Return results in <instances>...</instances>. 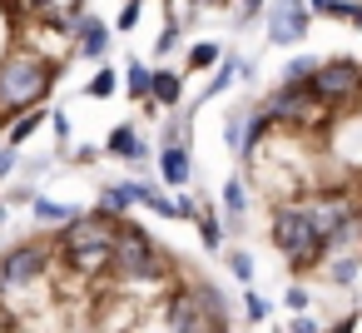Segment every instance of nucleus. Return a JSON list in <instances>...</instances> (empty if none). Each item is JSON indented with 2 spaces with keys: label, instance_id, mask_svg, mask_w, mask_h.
<instances>
[{
  "label": "nucleus",
  "instance_id": "5",
  "mask_svg": "<svg viewBox=\"0 0 362 333\" xmlns=\"http://www.w3.org/2000/svg\"><path fill=\"white\" fill-rule=\"evenodd\" d=\"M268 244H273V254L288 264L293 278L317 273V264H322V254H327V239L317 234V224H313L303 194L273 199V209H268Z\"/></svg>",
  "mask_w": 362,
  "mask_h": 333
},
{
  "label": "nucleus",
  "instance_id": "20",
  "mask_svg": "<svg viewBox=\"0 0 362 333\" xmlns=\"http://www.w3.org/2000/svg\"><path fill=\"white\" fill-rule=\"evenodd\" d=\"M45 120H50V110H40V105H30V110H21V115H16V120L6 125V145H16V149H25V145H30V135H35V130H40Z\"/></svg>",
  "mask_w": 362,
  "mask_h": 333
},
{
  "label": "nucleus",
  "instance_id": "24",
  "mask_svg": "<svg viewBox=\"0 0 362 333\" xmlns=\"http://www.w3.org/2000/svg\"><path fill=\"white\" fill-rule=\"evenodd\" d=\"M139 209H149L159 219H179V199L164 194V189H154V184H144V179H139Z\"/></svg>",
  "mask_w": 362,
  "mask_h": 333
},
{
  "label": "nucleus",
  "instance_id": "17",
  "mask_svg": "<svg viewBox=\"0 0 362 333\" xmlns=\"http://www.w3.org/2000/svg\"><path fill=\"white\" fill-rule=\"evenodd\" d=\"M149 75H154V65L139 60V55H129V60L119 65V90H124L134 105H144V100H149Z\"/></svg>",
  "mask_w": 362,
  "mask_h": 333
},
{
  "label": "nucleus",
  "instance_id": "7",
  "mask_svg": "<svg viewBox=\"0 0 362 333\" xmlns=\"http://www.w3.org/2000/svg\"><path fill=\"white\" fill-rule=\"evenodd\" d=\"M55 278V244L45 234L16 239L0 249V298H25Z\"/></svg>",
  "mask_w": 362,
  "mask_h": 333
},
{
  "label": "nucleus",
  "instance_id": "34",
  "mask_svg": "<svg viewBox=\"0 0 362 333\" xmlns=\"http://www.w3.org/2000/svg\"><path fill=\"white\" fill-rule=\"evenodd\" d=\"M322 328H327V323H317V318H313V313H308V308H303V313H293V318H288V333H322Z\"/></svg>",
  "mask_w": 362,
  "mask_h": 333
},
{
  "label": "nucleus",
  "instance_id": "32",
  "mask_svg": "<svg viewBox=\"0 0 362 333\" xmlns=\"http://www.w3.org/2000/svg\"><path fill=\"white\" fill-rule=\"evenodd\" d=\"M21 169V149L16 145H6V140H0V184H6L11 174Z\"/></svg>",
  "mask_w": 362,
  "mask_h": 333
},
{
  "label": "nucleus",
  "instance_id": "19",
  "mask_svg": "<svg viewBox=\"0 0 362 333\" xmlns=\"http://www.w3.org/2000/svg\"><path fill=\"white\" fill-rule=\"evenodd\" d=\"M194 229H199V244H204L209 254H223V244H228V229H223V214H218L214 204H199V214H194Z\"/></svg>",
  "mask_w": 362,
  "mask_h": 333
},
{
  "label": "nucleus",
  "instance_id": "14",
  "mask_svg": "<svg viewBox=\"0 0 362 333\" xmlns=\"http://www.w3.org/2000/svg\"><path fill=\"white\" fill-rule=\"evenodd\" d=\"M110 159H124V164H149V145H144V135L129 125V120H119L110 135H105V145H100Z\"/></svg>",
  "mask_w": 362,
  "mask_h": 333
},
{
  "label": "nucleus",
  "instance_id": "42",
  "mask_svg": "<svg viewBox=\"0 0 362 333\" xmlns=\"http://www.w3.org/2000/svg\"><path fill=\"white\" fill-rule=\"evenodd\" d=\"M357 244H362V204H357Z\"/></svg>",
  "mask_w": 362,
  "mask_h": 333
},
{
  "label": "nucleus",
  "instance_id": "13",
  "mask_svg": "<svg viewBox=\"0 0 362 333\" xmlns=\"http://www.w3.org/2000/svg\"><path fill=\"white\" fill-rule=\"evenodd\" d=\"M317 278L332 288H352L362 278V249H327L317 264Z\"/></svg>",
  "mask_w": 362,
  "mask_h": 333
},
{
  "label": "nucleus",
  "instance_id": "36",
  "mask_svg": "<svg viewBox=\"0 0 362 333\" xmlns=\"http://www.w3.org/2000/svg\"><path fill=\"white\" fill-rule=\"evenodd\" d=\"M50 130H55V140H60V149L70 145V115L65 110H50Z\"/></svg>",
  "mask_w": 362,
  "mask_h": 333
},
{
  "label": "nucleus",
  "instance_id": "21",
  "mask_svg": "<svg viewBox=\"0 0 362 333\" xmlns=\"http://www.w3.org/2000/svg\"><path fill=\"white\" fill-rule=\"evenodd\" d=\"M179 45H184V21H179L174 6H164V30H159V40H154V60H169Z\"/></svg>",
  "mask_w": 362,
  "mask_h": 333
},
{
  "label": "nucleus",
  "instance_id": "44",
  "mask_svg": "<svg viewBox=\"0 0 362 333\" xmlns=\"http://www.w3.org/2000/svg\"><path fill=\"white\" fill-rule=\"evenodd\" d=\"M357 105H362V95H357Z\"/></svg>",
  "mask_w": 362,
  "mask_h": 333
},
{
  "label": "nucleus",
  "instance_id": "33",
  "mask_svg": "<svg viewBox=\"0 0 362 333\" xmlns=\"http://www.w3.org/2000/svg\"><path fill=\"white\" fill-rule=\"evenodd\" d=\"M65 149H70V164H100V154H105L100 145H65Z\"/></svg>",
  "mask_w": 362,
  "mask_h": 333
},
{
  "label": "nucleus",
  "instance_id": "2",
  "mask_svg": "<svg viewBox=\"0 0 362 333\" xmlns=\"http://www.w3.org/2000/svg\"><path fill=\"white\" fill-rule=\"evenodd\" d=\"M174 278H179V264L159 249V239L134 214H124L119 229H115V264H110V283L105 288H115L124 298H139V293L159 298Z\"/></svg>",
  "mask_w": 362,
  "mask_h": 333
},
{
  "label": "nucleus",
  "instance_id": "43",
  "mask_svg": "<svg viewBox=\"0 0 362 333\" xmlns=\"http://www.w3.org/2000/svg\"><path fill=\"white\" fill-rule=\"evenodd\" d=\"M134 6H144V0H134Z\"/></svg>",
  "mask_w": 362,
  "mask_h": 333
},
{
  "label": "nucleus",
  "instance_id": "28",
  "mask_svg": "<svg viewBox=\"0 0 362 333\" xmlns=\"http://www.w3.org/2000/svg\"><path fill=\"white\" fill-rule=\"evenodd\" d=\"M238 308H243V323L263 328V323H268V308H273V303H268L263 293H253V283H243V303H238Z\"/></svg>",
  "mask_w": 362,
  "mask_h": 333
},
{
  "label": "nucleus",
  "instance_id": "37",
  "mask_svg": "<svg viewBox=\"0 0 362 333\" xmlns=\"http://www.w3.org/2000/svg\"><path fill=\"white\" fill-rule=\"evenodd\" d=\"M35 194H40V189H35V184H16V189H6V204H11V209H16V204H30V199H35Z\"/></svg>",
  "mask_w": 362,
  "mask_h": 333
},
{
  "label": "nucleus",
  "instance_id": "35",
  "mask_svg": "<svg viewBox=\"0 0 362 333\" xmlns=\"http://www.w3.org/2000/svg\"><path fill=\"white\" fill-rule=\"evenodd\" d=\"M263 6H268V0H233V16L248 26V21H258V16H263Z\"/></svg>",
  "mask_w": 362,
  "mask_h": 333
},
{
  "label": "nucleus",
  "instance_id": "30",
  "mask_svg": "<svg viewBox=\"0 0 362 333\" xmlns=\"http://www.w3.org/2000/svg\"><path fill=\"white\" fill-rule=\"evenodd\" d=\"M283 308H293V313L313 308V293H308V283H298V278H293V283L283 288Z\"/></svg>",
  "mask_w": 362,
  "mask_h": 333
},
{
  "label": "nucleus",
  "instance_id": "29",
  "mask_svg": "<svg viewBox=\"0 0 362 333\" xmlns=\"http://www.w3.org/2000/svg\"><path fill=\"white\" fill-rule=\"evenodd\" d=\"M139 11H144V6L124 0V6H119V16H115V35H124V40H129V35H134V26H139Z\"/></svg>",
  "mask_w": 362,
  "mask_h": 333
},
{
  "label": "nucleus",
  "instance_id": "31",
  "mask_svg": "<svg viewBox=\"0 0 362 333\" xmlns=\"http://www.w3.org/2000/svg\"><path fill=\"white\" fill-rule=\"evenodd\" d=\"M317 70V55H293L288 65H283V80H308Z\"/></svg>",
  "mask_w": 362,
  "mask_h": 333
},
{
  "label": "nucleus",
  "instance_id": "1",
  "mask_svg": "<svg viewBox=\"0 0 362 333\" xmlns=\"http://www.w3.org/2000/svg\"><path fill=\"white\" fill-rule=\"evenodd\" d=\"M115 229L119 219H110L105 209H80L75 219H65L50 244H55V273L65 278V288L85 293L110 283V264H115Z\"/></svg>",
  "mask_w": 362,
  "mask_h": 333
},
{
  "label": "nucleus",
  "instance_id": "4",
  "mask_svg": "<svg viewBox=\"0 0 362 333\" xmlns=\"http://www.w3.org/2000/svg\"><path fill=\"white\" fill-rule=\"evenodd\" d=\"M154 328H174V333H223V328H233L238 318L228 313L233 303H228V293L218 288V283H204V278H189V273H179L159 298H154Z\"/></svg>",
  "mask_w": 362,
  "mask_h": 333
},
{
  "label": "nucleus",
  "instance_id": "18",
  "mask_svg": "<svg viewBox=\"0 0 362 333\" xmlns=\"http://www.w3.org/2000/svg\"><path fill=\"white\" fill-rule=\"evenodd\" d=\"M238 65H243V55H218V65H214V75H209V85H204V95H199V105H209V100H218V95H228L233 85H238Z\"/></svg>",
  "mask_w": 362,
  "mask_h": 333
},
{
  "label": "nucleus",
  "instance_id": "11",
  "mask_svg": "<svg viewBox=\"0 0 362 333\" xmlns=\"http://www.w3.org/2000/svg\"><path fill=\"white\" fill-rule=\"evenodd\" d=\"M159 179H164L169 189H189V179H194L189 140H164V145H159Z\"/></svg>",
  "mask_w": 362,
  "mask_h": 333
},
{
  "label": "nucleus",
  "instance_id": "26",
  "mask_svg": "<svg viewBox=\"0 0 362 333\" xmlns=\"http://www.w3.org/2000/svg\"><path fill=\"white\" fill-rule=\"evenodd\" d=\"M85 95H90V100H115V95H119V70H110V65L100 60V70H95L90 85H85Z\"/></svg>",
  "mask_w": 362,
  "mask_h": 333
},
{
  "label": "nucleus",
  "instance_id": "25",
  "mask_svg": "<svg viewBox=\"0 0 362 333\" xmlns=\"http://www.w3.org/2000/svg\"><path fill=\"white\" fill-rule=\"evenodd\" d=\"M243 125H248V105L223 110V145H228V154H233V159L243 154Z\"/></svg>",
  "mask_w": 362,
  "mask_h": 333
},
{
  "label": "nucleus",
  "instance_id": "39",
  "mask_svg": "<svg viewBox=\"0 0 362 333\" xmlns=\"http://www.w3.org/2000/svg\"><path fill=\"white\" fill-rule=\"evenodd\" d=\"M357 323H362V313H342L332 328H337V333H347V328H357Z\"/></svg>",
  "mask_w": 362,
  "mask_h": 333
},
{
  "label": "nucleus",
  "instance_id": "3",
  "mask_svg": "<svg viewBox=\"0 0 362 333\" xmlns=\"http://www.w3.org/2000/svg\"><path fill=\"white\" fill-rule=\"evenodd\" d=\"M60 80H65V60H50L30 40H11L0 50V135L21 110L45 105Z\"/></svg>",
  "mask_w": 362,
  "mask_h": 333
},
{
  "label": "nucleus",
  "instance_id": "38",
  "mask_svg": "<svg viewBox=\"0 0 362 333\" xmlns=\"http://www.w3.org/2000/svg\"><path fill=\"white\" fill-rule=\"evenodd\" d=\"M50 164H55V154H35V159H21V169H25L30 179H35V174H45Z\"/></svg>",
  "mask_w": 362,
  "mask_h": 333
},
{
  "label": "nucleus",
  "instance_id": "23",
  "mask_svg": "<svg viewBox=\"0 0 362 333\" xmlns=\"http://www.w3.org/2000/svg\"><path fill=\"white\" fill-rule=\"evenodd\" d=\"M25 209H30V219H35V224H65V219H75V214H80L75 204H60V199H50V194H35Z\"/></svg>",
  "mask_w": 362,
  "mask_h": 333
},
{
  "label": "nucleus",
  "instance_id": "22",
  "mask_svg": "<svg viewBox=\"0 0 362 333\" xmlns=\"http://www.w3.org/2000/svg\"><path fill=\"white\" fill-rule=\"evenodd\" d=\"M218 55H223L218 40H194L189 55H184V75H209V70L218 65Z\"/></svg>",
  "mask_w": 362,
  "mask_h": 333
},
{
  "label": "nucleus",
  "instance_id": "12",
  "mask_svg": "<svg viewBox=\"0 0 362 333\" xmlns=\"http://www.w3.org/2000/svg\"><path fill=\"white\" fill-rule=\"evenodd\" d=\"M218 204H223V229H228V234H243L248 209H253L248 179H243V174H228V179H223V189H218Z\"/></svg>",
  "mask_w": 362,
  "mask_h": 333
},
{
  "label": "nucleus",
  "instance_id": "6",
  "mask_svg": "<svg viewBox=\"0 0 362 333\" xmlns=\"http://www.w3.org/2000/svg\"><path fill=\"white\" fill-rule=\"evenodd\" d=\"M258 105L273 120V130H283V135H322L337 115L308 80H278V90H268Z\"/></svg>",
  "mask_w": 362,
  "mask_h": 333
},
{
  "label": "nucleus",
  "instance_id": "10",
  "mask_svg": "<svg viewBox=\"0 0 362 333\" xmlns=\"http://www.w3.org/2000/svg\"><path fill=\"white\" fill-rule=\"evenodd\" d=\"M110 40H115V26H105L95 11H85V16L75 21V30H70L75 55H80V60H90V65H100V60L110 55Z\"/></svg>",
  "mask_w": 362,
  "mask_h": 333
},
{
  "label": "nucleus",
  "instance_id": "8",
  "mask_svg": "<svg viewBox=\"0 0 362 333\" xmlns=\"http://www.w3.org/2000/svg\"><path fill=\"white\" fill-rule=\"evenodd\" d=\"M308 85H313L332 110H347V105H357V95H362V60H352V55L317 60V70L308 75Z\"/></svg>",
  "mask_w": 362,
  "mask_h": 333
},
{
  "label": "nucleus",
  "instance_id": "9",
  "mask_svg": "<svg viewBox=\"0 0 362 333\" xmlns=\"http://www.w3.org/2000/svg\"><path fill=\"white\" fill-rule=\"evenodd\" d=\"M313 11H308V0H268L263 6V40L273 45V50H288V45H303L308 35H313Z\"/></svg>",
  "mask_w": 362,
  "mask_h": 333
},
{
  "label": "nucleus",
  "instance_id": "46",
  "mask_svg": "<svg viewBox=\"0 0 362 333\" xmlns=\"http://www.w3.org/2000/svg\"><path fill=\"white\" fill-rule=\"evenodd\" d=\"M0 303H6V298H0Z\"/></svg>",
  "mask_w": 362,
  "mask_h": 333
},
{
  "label": "nucleus",
  "instance_id": "16",
  "mask_svg": "<svg viewBox=\"0 0 362 333\" xmlns=\"http://www.w3.org/2000/svg\"><path fill=\"white\" fill-rule=\"evenodd\" d=\"M95 209H105L110 219H124V214H134L139 209V179H119V184H105L100 189V204Z\"/></svg>",
  "mask_w": 362,
  "mask_h": 333
},
{
  "label": "nucleus",
  "instance_id": "15",
  "mask_svg": "<svg viewBox=\"0 0 362 333\" xmlns=\"http://www.w3.org/2000/svg\"><path fill=\"white\" fill-rule=\"evenodd\" d=\"M149 100H154L159 110H174V105H184V70L154 65V75H149Z\"/></svg>",
  "mask_w": 362,
  "mask_h": 333
},
{
  "label": "nucleus",
  "instance_id": "45",
  "mask_svg": "<svg viewBox=\"0 0 362 333\" xmlns=\"http://www.w3.org/2000/svg\"><path fill=\"white\" fill-rule=\"evenodd\" d=\"M357 6H362V0H357Z\"/></svg>",
  "mask_w": 362,
  "mask_h": 333
},
{
  "label": "nucleus",
  "instance_id": "27",
  "mask_svg": "<svg viewBox=\"0 0 362 333\" xmlns=\"http://www.w3.org/2000/svg\"><path fill=\"white\" fill-rule=\"evenodd\" d=\"M223 269H228L238 283H253V273H258L253 254H248V249H228V244H223Z\"/></svg>",
  "mask_w": 362,
  "mask_h": 333
},
{
  "label": "nucleus",
  "instance_id": "40",
  "mask_svg": "<svg viewBox=\"0 0 362 333\" xmlns=\"http://www.w3.org/2000/svg\"><path fill=\"white\" fill-rule=\"evenodd\" d=\"M199 6H228V0H194V11H199Z\"/></svg>",
  "mask_w": 362,
  "mask_h": 333
},
{
  "label": "nucleus",
  "instance_id": "41",
  "mask_svg": "<svg viewBox=\"0 0 362 333\" xmlns=\"http://www.w3.org/2000/svg\"><path fill=\"white\" fill-rule=\"evenodd\" d=\"M6 219H11V204H6V199H0V224H6Z\"/></svg>",
  "mask_w": 362,
  "mask_h": 333
}]
</instances>
